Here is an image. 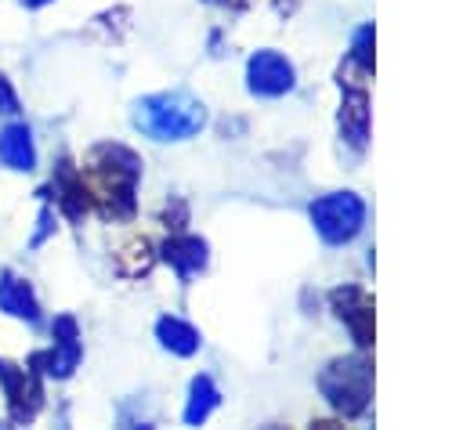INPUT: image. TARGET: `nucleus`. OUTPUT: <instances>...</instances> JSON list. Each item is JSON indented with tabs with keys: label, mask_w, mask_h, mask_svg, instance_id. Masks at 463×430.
I'll return each instance as SVG.
<instances>
[{
	"label": "nucleus",
	"mask_w": 463,
	"mask_h": 430,
	"mask_svg": "<svg viewBox=\"0 0 463 430\" xmlns=\"http://www.w3.org/2000/svg\"><path fill=\"white\" fill-rule=\"evenodd\" d=\"M137 177L141 159L123 145H98L80 170L87 206H94L101 217H127L134 210Z\"/></svg>",
	"instance_id": "1"
},
{
	"label": "nucleus",
	"mask_w": 463,
	"mask_h": 430,
	"mask_svg": "<svg viewBox=\"0 0 463 430\" xmlns=\"http://www.w3.org/2000/svg\"><path fill=\"white\" fill-rule=\"evenodd\" d=\"M203 123H206L203 101L184 90L148 94L134 105V126L152 141H188L203 130Z\"/></svg>",
	"instance_id": "2"
},
{
	"label": "nucleus",
	"mask_w": 463,
	"mask_h": 430,
	"mask_svg": "<svg viewBox=\"0 0 463 430\" xmlns=\"http://www.w3.org/2000/svg\"><path fill=\"white\" fill-rule=\"evenodd\" d=\"M318 390H322V397H326L336 412L358 416V412H365L369 394H373V365H369L365 358H358V354L336 358V361H329V365L322 369Z\"/></svg>",
	"instance_id": "3"
},
{
	"label": "nucleus",
	"mask_w": 463,
	"mask_h": 430,
	"mask_svg": "<svg viewBox=\"0 0 463 430\" xmlns=\"http://www.w3.org/2000/svg\"><path fill=\"white\" fill-rule=\"evenodd\" d=\"M311 224L329 246L351 242L365 224V202L354 192H333L311 202Z\"/></svg>",
	"instance_id": "4"
},
{
	"label": "nucleus",
	"mask_w": 463,
	"mask_h": 430,
	"mask_svg": "<svg viewBox=\"0 0 463 430\" xmlns=\"http://www.w3.org/2000/svg\"><path fill=\"white\" fill-rule=\"evenodd\" d=\"M80 354H83V347H80L76 318H72V314H61V318H54V347H51V351H36V354L29 358V365H33L36 372H43V376L65 379V376H72V369L80 365Z\"/></svg>",
	"instance_id": "5"
},
{
	"label": "nucleus",
	"mask_w": 463,
	"mask_h": 430,
	"mask_svg": "<svg viewBox=\"0 0 463 430\" xmlns=\"http://www.w3.org/2000/svg\"><path fill=\"white\" fill-rule=\"evenodd\" d=\"M297 72L289 65V58H282L279 51H257L246 61V87L257 98H279L286 90H293Z\"/></svg>",
	"instance_id": "6"
},
{
	"label": "nucleus",
	"mask_w": 463,
	"mask_h": 430,
	"mask_svg": "<svg viewBox=\"0 0 463 430\" xmlns=\"http://www.w3.org/2000/svg\"><path fill=\"white\" fill-rule=\"evenodd\" d=\"M40 372L29 365V369H18L11 361L0 358V383H4V394H7V405H11V419L14 423H25L40 412L43 405V390H40Z\"/></svg>",
	"instance_id": "7"
},
{
	"label": "nucleus",
	"mask_w": 463,
	"mask_h": 430,
	"mask_svg": "<svg viewBox=\"0 0 463 430\" xmlns=\"http://www.w3.org/2000/svg\"><path fill=\"white\" fill-rule=\"evenodd\" d=\"M333 311L336 318L351 329L354 343L358 347H369L373 343V300L358 289V285H344V289H333Z\"/></svg>",
	"instance_id": "8"
},
{
	"label": "nucleus",
	"mask_w": 463,
	"mask_h": 430,
	"mask_svg": "<svg viewBox=\"0 0 463 430\" xmlns=\"http://www.w3.org/2000/svg\"><path fill=\"white\" fill-rule=\"evenodd\" d=\"M340 137L354 152L365 148V137H369V98H365L362 87L344 90V101H340Z\"/></svg>",
	"instance_id": "9"
},
{
	"label": "nucleus",
	"mask_w": 463,
	"mask_h": 430,
	"mask_svg": "<svg viewBox=\"0 0 463 430\" xmlns=\"http://www.w3.org/2000/svg\"><path fill=\"white\" fill-rule=\"evenodd\" d=\"M0 163L18 173L36 166V148H33V134L25 123H7L0 130Z\"/></svg>",
	"instance_id": "10"
},
{
	"label": "nucleus",
	"mask_w": 463,
	"mask_h": 430,
	"mask_svg": "<svg viewBox=\"0 0 463 430\" xmlns=\"http://www.w3.org/2000/svg\"><path fill=\"white\" fill-rule=\"evenodd\" d=\"M0 311H7L11 318H22L29 325L40 322V304H36L29 282H22L14 271H4L0 275Z\"/></svg>",
	"instance_id": "11"
},
{
	"label": "nucleus",
	"mask_w": 463,
	"mask_h": 430,
	"mask_svg": "<svg viewBox=\"0 0 463 430\" xmlns=\"http://www.w3.org/2000/svg\"><path fill=\"white\" fill-rule=\"evenodd\" d=\"M163 260L181 275V278H192L206 267V242L195 238V235H174L166 238L163 246Z\"/></svg>",
	"instance_id": "12"
},
{
	"label": "nucleus",
	"mask_w": 463,
	"mask_h": 430,
	"mask_svg": "<svg viewBox=\"0 0 463 430\" xmlns=\"http://www.w3.org/2000/svg\"><path fill=\"white\" fill-rule=\"evenodd\" d=\"M54 195H58V206L65 210V217H72V220H80V217L90 210V206H87L83 181H80V170H76L69 159H61L58 170H54Z\"/></svg>",
	"instance_id": "13"
},
{
	"label": "nucleus",
	"mask_w": 463,
	"mask_h": 430,
	"mask_svg": "<svg viewBox=\"0 0 463 430\" xmlns=\"http://www.w3.org/2000/svg\"><path fill=\"white\" fill-rule=\"evenodd\" d=\"M156 340H159L170 354H177V358H188V354L199 351V332H195L188 322L174 318V314H163V318L156 322Z\"/></svg>",
	"instance_id": "14"
},
{
	"label": "nucleus",
	"mask_w": 463,
	"mask_h": 430,
	"mask_svg": "<svg viewBox=\"0 0 463 430\" xmlns=\"http://www.w3.org/2000/svg\"><path fill=\"white\" fill-rule=\"evenodd\" d=\"M221 405V390L213 387L210 376H195L192 379V390H188V405H184V423L188 426H199L206 423V416Z\"/></svg>",
	"instance_id": "15"
},
{
	"label": "nucleus",
	"mask_w": 463,
	"mask_h": 430,
	"mask_svg": "<svg viewBox=\"0 0 463 430\" xmlns=\"http://www.w3.org/2000/svg\"><path fill=\"white\" fill-rule=\"evenodd\" d=\"M351 65H358L365 76L373 72V25H362L351 43Z\"/></svg>",
	"instance_id": "16"
},
{
	"label": "nucleus",
	"mask_w": 463,
	"mask_h": 430,
	"mask_svg": "<svg viewBox=\"0 0 463 430\" xmlns=\"http://www.w3.org/2000/svg\"><path fill=\"white\" fill-rule=\"evenodd\" d=\"M0 112H4V116H14V112H18V94H14V87L7 83L4 72H0Z\"/></svg>",
	"instance_id": "17"
},
{
	"label": "nucleus",
	"mask_w": 463,
	"mask_h": 430,
	"mask_svg": "<svg viewBox=\"0 0 463 430\" xmlns=\"http://www.w3.org/2000/svg\"><path fill=\"white\" fill-rule=\"evenodd\" d=\"M213 4H228V7H246L250 0H213Z\"/></svg>",
	"instance_id": "18"
},
{
	"label": "nucleus",
	"mask_w": 463,
	"mask_h": 430,
	"mask_svg": "<svg viewBox=\"0 0 463 430\" xmlns=\"http://www.w3.org/2000/svg\"><path fill=\"white\" fill-rule=\"evenodd\" d=\"M25 4H29V7H43L47 0H25Z\"/></svg>",
	"instance_id": "19"
}]
</instances>
